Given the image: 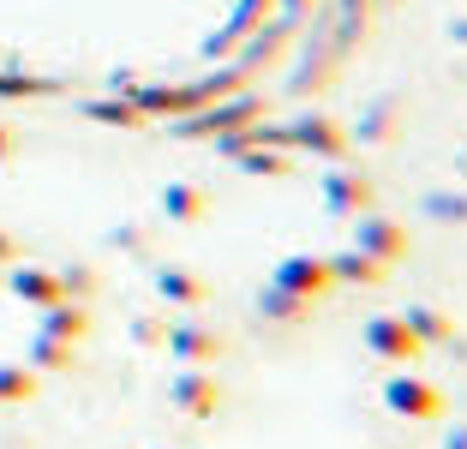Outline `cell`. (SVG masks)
Segmentation results:
<instances>
[{
  "label": "cell",
  "instance_id": "1",
  "mask_svg": "<svg viewBox=\"0 0 467 449\" xmlns=\"http://www.w3.org/2000/svg\"><path fill=\"white\" fill-rule=\"evenodd\" d=\"M384 402H389V413H401V420H438L443 413V395L431 390L426 378H408V371L384 383Z\"/></svg>",
  "mask_w": 467,
  "mask_h": 449
},
{
  "label": "cell",
  "instance_id": "2",
  "mask_svg": "<svg viewBox=\"0 0 467 449\" xmlns=\"http://www.w3.org/2000/svg\"><path fill=\"white\" fill-rule=\"evenodd\" d=\"M366 348L384 360H420V336L408 329V318H366Z\"/></svg>",
  "mask_w": 467,
  "mask_h": 449
},
{
  "label": "cell",
  "instance_id": "3",
  "mask_svg": "<svg viewBox=\"0 0 467 449\" xmlns=\"http://www.w3.org/2000/svg\"><path fill=\"white\" fill-rule=\"evenodd\" d=\"M275 287H288V294H300V299H324L336 287V276H330L324 258H288L275 270Z\"/></svg>",
  "mask_w": 467,
  "mask_h": 449
},
{
  "label": "cell",
  "instance_id": "4",
  "mask_svg": "<svg viewBox=\"0 0 467 449\" xmlns=\"http://www.w3.org/2000/svg\"><path fill=\"white\" fill-rule=\"evenodd\" d=\"M359 252H366V258H378V264H389V258H401V252H408V234H401L389 216H359Z\"/></svg>",
  "mask_w": 467,
  "mask_h": 449
},
{
  "label": "cell",
  "instance_id": "5",
  "mask_svg": "<svg viewBox=\"0 0 467 449\" xmlns=\"http://www.w3.org/2000/svg\"><path fill=\"white\" fill-rule=\"evenodd\" d=\"M324 198H330V210H354L359 216V210L371 204V186L359 174H342V168H336V174L324 180Z\"/></svg>",
  "mask_w": 467,
  "mask_h": 449
},
{
  "label": "cell",
  "instance_id": "6",
  "mask_svg": "<svg viewBox=\"0 0 467 449\" xmlns=\"http://www.w3.org/2000/svg\"><path fill=\"white\" fill-rule=\"evenodd\" d=\"M330 276H336V282H384V264H378V258H366V252H359V245H354V252H342V258H330Z\"/></svg>",
  "mask_w": 467,
  "mask_h": 449
},
{
  "label": "cell",
  "instance_id": "7",
  "mask_svg": "<svg viewBox=\"0 0 467 449\" xmlns=\"http://www.w3.org/2000/svg\"><path fill=\"white\" fill-rule=\"evenodd\" d=\"M294 138H300L306 150H317V156H342V150H348V138L336 132L330 120H300V126H294Z\"/></svg>",
  "mask_w": 467,
  "mask_h": 449
},
{
  "label": "cell",
  "instance_id": "8",
  "mask_svg": "<svg viewBox=\"0 0 467 449\" xmlns=\"http://www.w3.org/2000/svg\"><path fill=\"white\" fill-rule=\"evenodd\" d=\"M401 318H408V329L420 341H443V336H450V324H443V318H431V306H413V312H401Z\"/></svg>",
  "mask_w": 467,
  "mask_h": 449
},
{
  "label": "cell",
  "instance_id": "9",
  "mask_svg": "<svg viewBox=\"0 0 467 449\" xmlns=\"http://www.w3.org/2000/svg\"><path fill=\"white\" fill-rule=\"evenodd\" d=\"M275 318H306L312 312V299H300V294H288V287H270V299H264Z\"/></svg>",
  "mask_w": 467,
  "mask_h": 449
},
{
  "label": "cell",
  "instance_id": "10",
  "mask_svg": "<svg viewBox=\"0 0 467 449\" xmlns=\"http://www.w3.org/2000/svg\"><path fill=\"white\" fill-rule=\"evenodd\" d=\"M180 395H186V408H192V413H210V402H216V390H210V383H180Z\"/></svg>",
  "mask_w": 467,
  "mask_h": 449
},
{
  "label": "cell",
  "instance_id": "11",
  "mask_svg": "<svg viewBox=\"0 0 467 449\" xmlns=\"http://www.w3.org/2000/svg\"><path fill=\"white\" fill-rule=\"evenodd\" d=\"M431 210H443V222H467V198H431Z\"/></svg>",
  "mask_w": 467,
  "mask_h": 449
},
{
  "label": "cell",
  "instance_id": "12",
  "mask_svg": "<svg viewBox=\"0 0 467 449\" xmlns=\"http://www.w3.org/2000/svg\"><path fill=\"white\" fill-rule=\"evenodd\" d=\"M443 449H467V425H455V432H450V444H443Z\"/></svg>",
  "mask_w": 467,
  "mask_h": 449
},
{
  "label": "cell",
  "instance_id": "13",
  "mask_svg": "<svg viewBox=\"0 0 467 449\" xmlns=\"http://www.w3.org/2000/svg\"><path fill=\"white\" fill-rule=\"evenodd\" d=\"M455 42H467V18H462V25H455Z\"/></svg>",
  "mask_w": 467,
  "mask_h": 449
}]
</instances>
